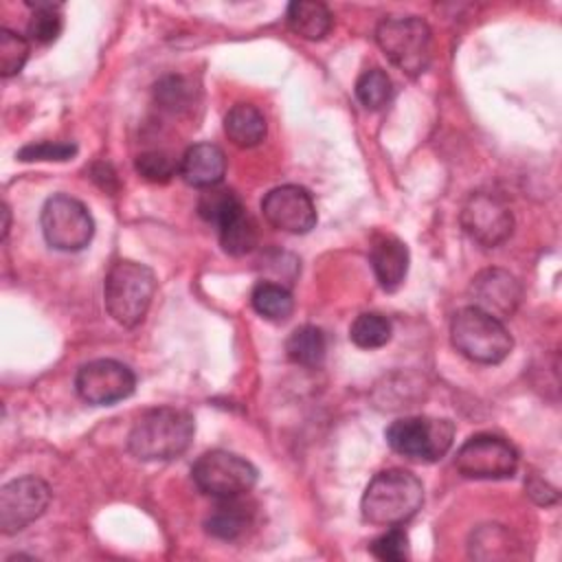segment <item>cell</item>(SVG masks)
I'll use <instances>...</instances> for the list:
<instances>
[{
    "label": "cell",
    "instance_id": "ba28073f",
    "mask_svg": "<svg viewBox=\"0 0 562 562\" xmlns=\"http://www.w3.org/2000/svg\"><path fill=\"white\" fill-rule=\"evenodd\" d=\"M40 224L46 244L64 252L83 250L94 235V220L86 204L66 193L50 195L44 202Z\"/></svg>",
    "mask_w": 562,
    "mask_h": 562
},
{
    "label": "cell",
    "instance_id": "f546056e",
    "mask_svg": "<svg viewBox=\"0 0 562 562\" xmlns=\"http://www.w3.org/2000/svg\"><path fill=\"white\" fill-rule=\"evenodd\" d=\"M154 94H156V103L169 112H182L189 108L191 103V97H193V90L189 86V81L180 75H169V77H162L156 88H154Z\"/></svg>",
    "mask_w": 562,
    "mask_h": 562
},
{
    "label": "cell",
    "instance_id": "ffe728a7",
    "mask_svg": "<svg viewBox=\"0 0 562 562\" xmlns=\"http://www.w3.org/2000/svg\"><path fill=\"white\" fill-rule=\"evenodd\" d=\"M518 540L503 525H483L472 531L470 555L476 560H505L518 555Z\"/></svg>",
    "mask_w": 562,
    "mask_h": 562
},
{
    "label": "cell",
    "instance_id": "7c38bea8",
    "mask_svg": "<svg viewBox=\"0 0 562 562\" xmlns=\"http://www.w3.org/2000/svg\"><path fill=\"white\" fill-rule=\"evenodd\" d=\"M50 503L48 485L37 476H20L0 490V529L11 536L37 520Z\"/></svg>",
    "mask_w": 562,
    "mask_h": 562
},
{
    "label": "cell",
    "instance_id": "cb8c5ba5",
    "mask_svg": "<svg viewBox=\"0 0 562 562\" xmlns=\"http://www.w3.org/2000/svg\"><path fill=\"white\" fill-rule=\"evenodd\" d=\"M393 327L384 314L362 312L349 327V338L360 349H378L391 340Z\"/></svg>",
    "mask_w": 562,
    "mask_h": 562
},
{
    "label": "cell",
    "instance_id": "52a82bcc",
    "mask_svg": "<svg viewBox=\"0 0 562 562\" xmlns=\"http://www.w3.org/2000/svg\"><path fill=\"white\" fill-rule=\"evenodd\" d=\"M191 479L200 492L222 501L248 494L257 483V468L228 450H209L191 465Z\"/></svg>",
    "mask_w": 562,
    "mask_h": 562
},
{
    "label": "cell",
    "instance_id": "2e32d148",
    "mask_svg": "<svg viewBox=\"0 0 562 562\" xmlns=\"http://www.w3.org/2000/svg\"><path fill=\"white\" fill-rule=\"evenodd\" d=\"M369 261L378 283L386 292H395L408 272V248L393 235H378L371 244Z\"/></svg>",
    "mask_w": 562,
    "mask_h": 562
},
{
    "label": "cell",
    "instance_id": "7a4b0ae2",
    "mask_svg": "<svg viewBox=\"0 0 562 562\" xmlns=\"http://www.w3.org/2000/svg\"><path fill=\"white\" fill-rule=\"evenodd\" d=\"M424 503L422 481L402 468L378 472L360 501L362 518L378 527L402 525L413 518Z\"/></svg>",
    "mask_w": 562,
    "mask_h": 562
},
{
    "label": "cell",
    "instance_id": "3957f363",
    "mask_svg": "<svg viewBox=\"0 0 562 562\" xmlns=\"http://www.w3.org/2000/svg\"><path fill=\"white\" fill-rule=\"evenodd\" d=\"M154 292L156 277L151 268L130 259L112 263L103 281L105 310L123 327H136L145 318Z\"/></svg>",
    "mask_w": 562,
    "mask_h": 562
},
{
    "label": "cell",
    "instance_id": "4dcf8cb0",
    "mask_svg": "<svg viewBox=\"0 0 562 562\" xmlns=\"http://www.w3.org/2000/svg\"><path fill=\"white\" fill-rule=\"evenodd\" d=\"M369 551L384 562H402L408 558V536L404 529L393 525L386 529L382 536H378L371 544Z\"/></svg>",
    "mask_w": 562,
    "mask_h": 562
},
{
    "label": "cell",
    "instance_id": "f1b7e54d",
    "mask_svg": "<svg viewBox=\"0 0 562 562\" xmlns=\"http://www.w3.org/2000/svg\"><path fill=\"white\" fill-rule=\"evenodd\" d=\"M134 167H136V173L143 180L154 182V184L169 182L176 176V171H178V162L169 154L158 151V149L138 154L136 160H134Z\"/></svg>",
    "mask_w": 562,
    "mask_h": 562
},
{
    "label": "cell",
    "instance_id": "836d02e7",
    "mask_svg": "<svg viewBox=\"0 0 562 562\" xmlns=\"http://www.w3.org/2000/svg\"><path fill=\"white\" fill-rule=\"evenodd\" d=\"M2 217H4V222H2V239H7L9 226H11V217H9V206L7 204H2Z\"/></svg>",
    "mask_w": 562,
    "mask_h": 562
},
{
    "label": "cell",
    "instance_id": "7402d4cb",
    "mask_svg": "<svg viewBox=\"0 0 562 562\" xmlns=\"http://www.w3.org/2000/svg\"><path fill=\"white\" fill-rule=\"evenodd\" d=\"M220 246L233 257H241L257 246V224L246 213V206L226 217L220 226Z\"/></svg>",
    "mask_w": 562,
    "mask_h": 562
},
{
    "label": "cell",
    "instance_id": "e0dca14e",
    "mask_svg": "<svg viewBox=\"0 0 562 562\" xmlns=\"http://www.w3.org/2000/svg\"><path fill=\"white\" fill-rule=\"evenodd\" d=\"M266 116L252 103H235L224 116V134L235 147H255L266 138Z\"/></svg>",
    "mask_w": 562,
    "mask_h": 562
},
{
    "label": "cell",
    "instance_id": "8992f818",
    "mask_svg": "<svg viewBox=\"0 0 562 562\" xmlns=\"http://www.w3.org/2000/svg\"><path fill=\"white\" fill-rule=\"evenodd\" d=\"M389 446L413 461H439L454 441V426L450 419L437 417H400L386 428Z\"/></svg>",
    "mask_w": 562,
    "mask_h": 562
},
{
    "label": "cell",
    "instance_id": "83f0119b",
    "mask_svg": "<svg viewBox=\"0 0 562 562\" xmlns=\"http://www.w3.org/2000/svg\"><path fill=\"white\" fill-rule=\"evenodd\" d=\"M29 40L15 31L0 29V75H18L29 59Z\"/></svg>",
    "mask_w": 562,
    "mask_h": 562
},
{
    "label": "cell",
    "instance_id": "44dd1931",
    "mask_svg": "<svg viewBox=\"0 0 562 562\" xmlns=\"http://www.w3.org/2000/svg\"><path fill=\"white\" fill-rule=\"evenodd\" d=\"M285 353L294 364L301 367H318L327 353L325 331L314 325L296 327L285 340Z\"/></svg>",
    "mask_w": 562,
    "mask_h": 562
},
{
    "label": "cell",
    "instance_id": "d6a6232c",
    "mask_svg": "<svg viewBox=\"0 0 562 562\" xmlns=\"http://www.w3.org/2000/svg\"><path fill=\"white\" fill-rule=\"evenodd\" d=\"M525 487H527V494H529L538 505H551V503L558 501V492H555L547 481H542V479L536 476V474L525 483Z\"/></svg>",
    "mask_w": 562,
    "mask_h": 562
},
{
    "label": "cell",
    "instance_id": "9a60e30c",
    "mask_svg": "<svg viewBox=\"0 0 562 562\" xmlns=\"http://www.w3.org/2000/svg\"><path fill=\"white\" fill-rule=\"evenodd\" d=\"M178 173L191 187H215L226 173V156L213 143H195L182 154L178 162Z\"/></svg>",
    "mask_w": 562,
    "mask_h": 562
},
{
    "label": "cell",
    "instance_id": "8fae6325",
    "mask_svg": "<svg viewBox=\"0 0 562 562\" xmlns=\"http://www.w3.org/2000/svg\"><path fill=\"white\" fill-rule=\"evenodd\" d=\"M75 389L83 402L94 406H110L134 393L136 375L127 364L119 360L99 358L79 367L75 375Z\"/></svg>",
    "mask_w": 562,
    "mask_h": 562
},
{
    "label": "cell",
    "instance_id": "ac0fdd59",
    "mask_svg": "<svg viewBox=\"0 0 562 562\" xmlns=\"http://www.w3.org/2000/svg\"><path fill=\"white\" fill-rule=\"evenodd\" d=\"M285 20L294 35L310 40V42L323 40L334 24V15H331L329 7L323 2H314V0H299V2L288 4Z\"/></svg>",
    "mask_w": 562,
    "mask_h": 562
},
{
    "label": "cell",
    "instance_id": "5bb4252c",
    "mask_svg": "<svg viewBox=\"0 0 562 562\" xmlns=\"http://www.w3.org/2000/svg\"><path fill=\"white\" fill-rule=\"evenodd\" d=\"M470 296L474 301V307L503 321L516 312L522 290L516 277L509 274L507 270L487 268L472 279Z\"/></svg>",
    "mask_w": 562,
    "mask_h": 562
},
{
    "label": "cell",
    "instance_id": "4fadbf2b",
    "mask_svg": "<svg viewBox=\"0 0 562 562\" xmlns=\"http://www.w3.org/2000/svg\"><path fill=\"white\" fill-rule=\"evenodd\" d=\"M266 222L292 235L310 233L316 224V206L307 189L299 184H281L270 189L261 200Z\"/></svg>",
    "mask_w": 562,
    "mask_h": 562
},
{
    "label": "cell",
    "instance_id": "d6986e66",
    "mask_svg": "<svg viewBox=\"0 0 562 562\" xmlns=\"http://www.w3.org/2000/svg\"><path fill=\"white\" fill-rule=\"evenodd\" d=\"M250 520H252V512L241 501V496L222 498L220 505L204 520V529L217 540H235L248 529Z\"/></svg>",
    "mask_w": 562,
    "mask_h": 562
},
{
    "label": "cell",
    "instance_id": "484cf974",
    "mask_svg": "<svg viewBox=\"0 0 562 562\" xmlns=\"http://www.w3.org/2000/svg\"><path fill=\"white\" fill-rule=\"evenodd\" d=\"M393 81L382 68H367L356 81V97L367 110H382L393 99Z\"/></svg>",
    "mask_w": 562,
    "mask_h": 562
},
{
    "label": "cell",
    "instance_id": "277c9868",
    "mask_svg": "<svg viewBox=\"0 0 562 562\" xmlns=\"http://www.w3.org/2000/svg\"><path fill=\"white\" fill-rule=\"evenodd\" d=\"M450 340L461 356L479 364H498L509 356L514 347V340L503 321L474 305L461 307L452 316Z\"/></svg>",
    "mask_w": 562,
    "mask_h": 562
},
{
    "label": "cell",
    "instance_id": "603a6c76",
    "mask_svg": "<svg viewBox=\"0 0 562 562\" xmlns=\"http://www.w3.org/2000/svg\"><path fill=\"white\" fill-rule=\"evenodd\" d=\"M250 303L255 312L268 321H285L294 310L292 292L285 285L272 281H259L252 288Z\"/></svg>",
    "mask_w": 562,
    "mask_h": 562
},
{
    "label": "cell",
    "instance_id": "4316f807",
    "mask_svg": "<svg viewBox=\"0 0 562 562\" xmlns=\"http://www.w3.org/2000/svg\"><path fill=\"white\" fill-rule=\"evenodd\" d=\"M33 9L31 20L26 24V33L37 44H50L59 37L64 20L59 13V4L53 2H29Z\"/></svg>",
    "mask_w": 562,
    "mask_h": 562
},
{
    "label": "cell",
    "instance_id": "d4e9b609",
    "mask_svg": "<svg viewBox=\"0 0 562 562\" xmlns=\"http://www.w3.org/2000/svg\"><path fill=\"white\" fill-rule=\"evenodd\" d=\"M239 209H244L241 198L233 189L220 187V184L204 189L200 200H198L200 217L206 220L209 224H215V226H220L226 217H231Z\"/></svg>",
    "mask_w": 562,
    "mask_h": 562
},
{
    "label": "cell",
    "instance_id": "30bf717a",
    "mask_svg": "<svg viewBox=\"0 0 562 562\" xmlns=\"http://www.w3.org/2000/svg\"><path fill=\"white\" fill-rule=\"evenodd\" d=\"M459 222L465 235L485 248L505 244L514 231V215L509 206L487 191H474L468 195L461 206Z\"/></svg>",
    "mask_w": 562,
    "mask_h": 562
},
{
    "label": "cell",
    "instance_id": "6da1fadb",
    "mask_svg": "<svg viewBox=\"0 0 562 562\" xmlns=\"http://www.w3.org/2000/svg\"><path fill=\"white\" fill-rule=\"evenodd\" d=\"M195 422L189 411L158 406L145 411L127 435L130 452L140 461H169L180 457L193 441Z\"/></svg>",
    "mask_w": 562,
    "mask_h": 562
},
{
    "label": "cell",
    "instance_id": "1f68e13d",
    "mask_svg": "<svg viewBox=\"0 0 562 562\" xmlns=\"http://www.w3.org/2000/svg\"><path fill=\"white\" fill-rule=\"evenodd\" d=\"M77 154V145L75 143H61V140H37V143H29L18 151V158L24 162H33V160H68Z\"/></svg>",
    "mask_w": 562,
    "mask_h": 562
},
{
    "label": "cell",
    "instance_id": "5b68a950",
    "mask_svg": "<svg viewBox=\"0 0 562 562\" xmlns=\"http://www.w3.org/2000/svg\"><path fill=\"white\" fill-rule=\"evenodd\" d=\"M375 42L402 72L422 75L432 57V33L417 15H391L380 20Z\"/></svg>",
    "mask_w": 562,
    "mask_h": 562
},
{
    "label": "cell",
    "instance_id": "9c48e42d",
    "mask_svg": "<svg viewBox=\"0 0 562 562\" xmlns=\"http://www.w3.org/2000/svg\"><path fill=\"white\" fill-rule=\"evenodd\" d=\"M454 465L468 479H509L518 468V452L505 437L479 432L461 443Z\"/></svg>",
    "mask_w": 562,
    "mask_h": 562
}]
</instances>
